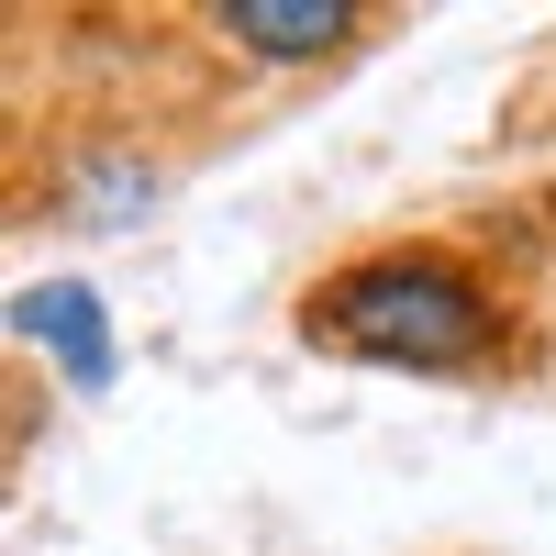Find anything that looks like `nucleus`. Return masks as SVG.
I'll use <instances>...</instances> for the list:
<instances>
[{"mask_svg":"<svg viewBox=\"0 0 556 556\" xmlns=\"http://www.w3.org/2000/svg\"><path fill=\"white\" fill-rule=\"evenodd\" d=\"M167 178H178V156L156 146V134H134V123H89V134H67V146H56V167H45V201H34V212H56L67 235H134V223H156Z\"/></svg>","mask_w":556,"mask_h":556,"instance_id":"7ed1b4c3","label":"nucleus"},{"mask_svg":"<svg viewBox=\"0 0 556 556\" xmlns=\"http://www.w3.org/2000/svg\"><path fill=\"white\" fill-rule=\"evenodd\" d=\"M290 334L334 367H379V379H445V390H479V379H513L534 356V323L513 301L479 245L456 235H379V245H345L334 267L301 278L290 301Z\"/></svg>","mask_w":556,"mask_h":556,"instance_id":"f257e3e1","label":"nucleus"},{"mask_svg":"<svg viewBox=\"0 0 556 556\" xmlns=\"http://www.w3.org/2000/svg\"><path fill=\"white\" fill-rule=\"evenodd\" d=\"M190 45L245 78H312V67H345L356 45H379L390 12L379 0H190Z\"/></svg>","mask_w":556,"mask_h":556,"instance_id":"f03ea898","label":"nucleus"},{"mask_svg":"<svg viewBox=\"0 0 556 556\" xmlns=\"http://www.w3.org/2000/svg\"><path fill=\"white\" fill-rule=\"evenodd\" d=\"M12 345L45 356L78 401H101L123 379V334H112V301L89 290V278H23L12 290Z\"/></svg>","mask_w":556,"mask_h":556,"instance_id":"20e7f679","label":"nucleus"}]
</instances>
